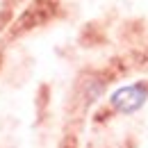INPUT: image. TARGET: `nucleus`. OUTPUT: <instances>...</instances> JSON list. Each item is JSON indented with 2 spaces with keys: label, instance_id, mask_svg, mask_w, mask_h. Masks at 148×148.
<instances>
[{
  "label": "nucleus",
  "instance_id": "nucleus-1",
  "mask_svg": "<svg viewBox=\"0 0 148 148\" xmlns=\"http://www.w3.org/2000/svg\"><path fill=\"white\" fill-rule=\"evenodd\" d=\"M146 98H148V93H146L144 87L132 84V87L119 89V91L112 96V103H114L116 110H121V112H134L146 103Z\"/></svg>",
  "mask_w": 148,
  "mask_h": 148
}]
</instances>
